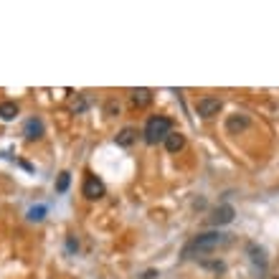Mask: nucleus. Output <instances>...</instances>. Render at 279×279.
Returning a JSON list of instances; mask_svg holds the SVG:
<instances>
[{"label": "nucleus", "mask_w": 279, "mask_h": 279, "mask_svg": "<svg viewBox=\"0 0 279 279\" xmlns=\"http://www.w3.org/2000/svg\"><path fill=\"white\" fill-rule=\"evenodd\" d=\"M104 112H107V114H110V117L119 114V104H117L114 99H110V102H107V104H104Z\"/></svg>", "instance_id": "15"}, {"label": "nucleus", "mask_w": 279, "mask_h": 279, "mask_svg": "<svg viewBox=\"0 0 279 279\" xmlns=\"http://www.w3.org/2000/svg\"><path fill=\"white\" fill-rule=\"evenodd\" d=\"M249 254H251V259H254V264H259L262 269L267 267V259H264V249H259L256 244H249Z\"/></svg>", "instance_id": "12"}, {"label": "nucleus", "mask_w": 279, "mask_h": 279, "mask_svg": "<svg viewBox=\"0 0 279 279\" xmlns=\"http://www.w3.org/2000/svg\"><path fill=\"white\" fill-rule=\"evenodd\" d=\"M44 216H46V206H33L28 211V221H44Z\"/></svg>", "instance_id": "14"}, {"label": "nucleus", "mask_w": 279, "mask_h": 279, "mask_svg": "<svg viewBox=\"0 0 279 279\" xmlns=\"http://www.w3.org/2000/svg\"><path fill=\"white\" fill-rule=\"evenodd\" d=\"M18 117V104L13 99H5V102H0V119L3 122H10Z\"/></svg>", "instance_id": "11"}, {"label": "nucleus", "mask_w": 279, "mask_h": 279, "mask_svg": "<svg viewBox=\"0 0 279 279\" xmlns=\"http://www.w3.org/2000/svg\"><path fill=\"white\" fill-rule=\"evenodd\" d=\"M221 99L219 97H201L198 102H196V112L203 117V119H211V117H216L219 112H221Z\"/></svg>", "instance_id": "3"}, {"label": "nucleus", "mask_w": 279, "mask_h": 279, "mask_svg": "<svg viewBox=\"0 0 279 279\" xmlns=\"http://www.w3.org/2000/svg\"><path fill=\"white\" fill-rule=\"evenodd\" d=\"M173 132V119L165 117V114H153L147 122H145V142L147 145H158V142H165V137Z\"/></svg>", "instance_id": "2"}, {"label": "nucleus", "mask_w": 279, "mask_h": 279, "mask_svg": "<svg viewBox=\"0 0 279 279\" xmlns=\"http://www.w3.org/2000/svg\"><path fill=\"white\" fill-rule=\"evenodd\" d=\"M66 246H69V251H76V249H79V241H76V239H71V236H69Z\"/></svg>", "instance_id": "19"}, {"label": "nucleus", "mask_w": 279, "mask_h": 279, "mask_svg": "<svg viewBox=\"0 0 279 279\" xmlns=\"http://www.w3.org/2000/svg\"><path fill=\"white\" fill-rule=\"evenodd\" d=\"M87 99H84V97H79L76 102H74V114H84V112H87Z\"/></svg>", "instance_id": "16"}, {"label": "nucleus", "mask_w": 279, "mask_h": 279, "mask_svg": "<svg viewBox=\"0 0 279 279\" xmlns=\"http://www.w3.org/2000/svg\"><path fill=\"white\" fill-rule=\"evenodd\" d=\"M135 140H137V130H135V127H124V130H119L117 137H114V142L119 147H132Z\"/></svg>", "instance_id": "10"}, {"label": "nucleus", "mask_w": 279, "mask_h": 279, "mask_svg": "<svg viewBox=\"0 0 279 279\" xmlns=\"http://www.w3.org/2000/svg\"><path fill=\"white\" fill-rule=\"evenodd\" d=\"M41 135H44V122H41L38 117L28 119L26 122V140L33 142V140H41Z\"/></svg>", "instance_id": "9"}, {"label": "nucleus", "mask_w": 279, "mask_h": 279, "mask_svg": "<svg viewBox=\"0 0 279 279\" xmlns=\"http://www.w3.org/2000/svg\"><path fill=\"white\" fill-rule=\"evenodd\" d=\"M155 277H160V274H158V269H147L140 279H155Z\"/></svg>", "instance_id": "18"}, {"label": "nucleus", "mask_w": 279, "mask_h": 279, "mask_svg": "<svg viewBox=\"0 0 279 279\" xmlns=\"http://www.w3.org/2000/svg\"><path fill=\"white\" fill-rule=\"evenodd\" d=\"M233 216H236L233 206H228V203H221L216 211H213L211 223H213V226H226V223H231V221H233Z\"/></svg>", "instance_id": "5"}, {"label": "nucleus", "mask_w": 279, "mask_h": 279, "mask_svg": "<svg viewBox=\"0 0 279 279\" xmlns=\"http://www.w3.org/2000/svg\"><path fill=\"white\" fill-rule=\"evenodd\" d=\"M228 244V233H221V231H208V233H201L196 236L183 251V259H190V254H208L219 246H226Z\"/></svg>", "instance_id": "1"}, {"label": "nucleus", "mask_w": 279, "mask_h": 279, "mask_svg": "<svg viewBox=\"0 0 279 279\" xmlns=\"http://www.w3.org/2000/svg\"><path fill=\"white\" fill-rule=\"evenodd\" d=\"M69 183H71V173H66V170H63V173H58V180H56V190L58 193H63L69 188Z\"/></svg>", "instance_id": "13"}, {"label": "nucleus", "mask_w": 279, "mask_h": 279, "mask_svg": "<svg viewBox=\"0 0 279 279\" xmlns=\"http://www.w3.org/2000/svg\"><path fill=\"white\" fill-rule=\"evenodd\" d=\"M183 147H185V135H180V132H170V135L165 137V150H167L170 155L180 153Z\"/></svg>", "instance_id": "8"}, {"label": "nucleus", "mask_w": 279, "mask_h": 279, "mask_svg": "<svg viewBox=\"0 0 279 279\" xmlns=\"http://www.w3.org/2000/svg\"><path fill=\"white\" fill-rule=\"evenodd\" d=\"M246 127H249V117H246V114H239V112H236V114H231V117L226 119V132H228V135H239V132L246 130Z\"/></svg>", "instance_id": "6"}, {"label": "nucleus", "mask_w": 279, "mask_h": 279, "mask_svg": "<svg viewBox=\"0 0 279 279\" xmlns=\"http://www.w3.org/2000/svg\"><path fill=\"white\" fill-rule=\"evenodd\" d=\"M201 267L213 269V272H223V269H226V267H223V262H201Z\"/></svg>", "instance_id": "17"}, {"label": "nucleus", "mask_w": 279, "mask_h": 279, "mask_svg": "<svg viewBox=\"0 0 279 279\" xmlns=\"http://www.w3.org/2000/svg\"><path fill=\"white\" fill-rule=\"evenodd\" d=\"M130 102H132V107H137V110H145V107H150V102H153V92L150 89H132Z\"/></svg>", "instance_id": "7"}, {"label": "nucleus", "mask_w": 279, "mask_h": 279, "mask_svg": "<svg viewBox=\"0 0 279 279\" xmlns=\"http://www.w3.org/2000/svg\"><path fill=\"white\" fill-rule=\"evenodd\" d=\"M81 193H84V198H89V201H99V198H104L107 188H104V183H102L97 175H87Z\"/></svg>", "instance_id": "4"}]
</instances>
